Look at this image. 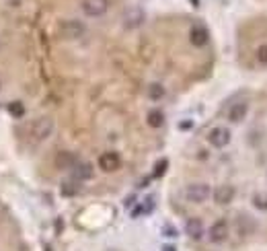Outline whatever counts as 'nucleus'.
I'll return each instance as SVG.
<instances>
[{
  "instance_id": "nucleus-1",
  "label": "nucleus",
  "mask_w": 267,
  "mask_h": 251,
  "mask_svg": "<svg viewBox=\"0 0 267 251\" xmlns=\"http://www.w3.org/2000/svg\"><path fill=\"white\" fill-rule=\"evenodd\" d=\"M58 33H60L62 39H81L86 33V27L84 23L76 21V19H66L58 27Z\"/></svg>"
},
{
  "instance_id": "nucleus-2",
  "label": "nucleus",
  "mask_w": 267,
  "mask_h": 251,
  "mask_svg": "<svg viewBox=\"0 0 267 251\" xmlns=\"http://www.w3.org/2000/svg\"><path fill=\"white\" fill-rule=\"evenodd\" d=\"M54 132V119L52 117H37L31 124V136L37 140V142H43L52 136Z\"/></svg>"
},
{
  "instance_id": "nucleus-3",
  "label": "nucleus",
  "mask_w": 267,
  "mask_h": 251,
  "mask_svg": "<svg viewBox=\"0 0 267 251\" xmlns=\"http://www.w3.org/2000/svg\"><path fill=\"white\" fill-rule=\"evenodd\" d=\"M212 196V187L207 183H191L185 187V198L193 204H204Z\"/></svg>"
},
{
  "instance_id": "nucleus-4",
  "label": "nucleus",
  "mask_w": 267,
  "mask_h": 251,
  "mask_svg": "<svg viewBox=\"0 0 267 251\" xmlns=\"http://www.w3.org/2000/svg\"><path fill=\"white\" fill-rule=\"evenodd\" d=\"M230 130L228 128H224V126H216L210 130V134H207V142H210L214 148H224L226 144L230 142Z\"/></svg>"
},
{
  "instance_id": "nucleus-5",
  "label": "nucleus",
  "mask_w": 267,
  "mask_h": 251,
  "mask_svg": "<svg viewBox=\"0 0 267 251\" xmlns=\"http://www.w3.org/2000/svg\"><path fill=\"white\" fill-rule=\"evenodd\" d=\"M81 8L86 17H101L109 8V0H82Z\"/></svg>"
},
{
  "instance_id": "nucleus-6",
  "label": "nucleus",
  "mask_w": 267,
  "mask_h": 251,
  "mask_svg": "<svg viewBox=\"0 0 267 251\" xmlns=\"http://www.w3.org/2000/svg\"><path fill=\"white\" fill-rule=\"evenodd\" d=\"M122 167V157L113 153V150H109V153H103L101 157H99V169L105 173H113L117 171V169Z\"/></svg>"
},
{
  "instance_id": "nucleus-7",
  "label": "nucleus",
  "mask_w": 267,
  "mask_h": 251,
  "mask_svg": "<svg viewBox=\"0 0 267 251\" xmlns=\"http://www.w3.org/2000/svg\"><path fill=\"white\" fill-rule=\"evenodd\" d=\"M144 19H146V15L140 6H130L123 13V27L125 29H138L144 23Z\"/></svg>"
},
{
  "instance_id": "nucleus-8",
  "label": "nucleus",
  "mask_w": 267,
  "mask_h": 251,
  "mask_svg": "<svg viewBox=\"0 0 267 251\" xmlns=\"http://www.w3.org/2000/svg\"><path fill=\"white\" fill-rule=\"evenodd\" d=\"M76 163H78V159L70 150H62V153H58L54 159V165H56V169H60V171H72Z\"/></svg>"
},
{
  "instance_id": "nucleus-9",
  "label": "nucleus",
  "mask_w": 267,
  "mask_h": 251,
  "mask_svg": "<svg viewBox=\"0 0 267 251\" xmlns=\"http://www.w3.org/2000/svg\"><path fill=\"white\" fill-rule=\"evenodd\" d=\"M228 230H230L228 223H226L224 218H218L210 227V241H212V243H222V241L228 239Z\"/></svg>"
},
{
  "instance_id": "nucleus-10",
  "label": "nucleus",
  "mask_w": 267,
  "mask_h": 251,
  "mask_svg": "<svg viewBox=\"0 0 267 251\" xmlns=\"http://www.w3.org/2000/svg\"><path fill=\"white\" fill-rule=\"evenodd\" d=\"M234 187L232 185H218L212 192V196H214V202L216 204H220V206H226V204H230L232 200H234Z\"/></svg>"
},
{
  "instance_id": "nucleus-11",
  "label": "nucleus",
  "mask_w": 267,
  "mask_h": 251,
  "mask_svg": "<svg viewBox=\"0 0 267 251\" xmlns=\"http://www.w3.org/2000/svg\"><path fill=\"white\" fill-rule=\"evenodd\" d=\"M189 42L195 46V47H204L207 42H210V33L204 25H193L191 31H189Z\"/></svg>"
},
{
  "instance_id": "nucleus-12",
  "label": "nucleus",
  "mask_w": 267,
  "mask_h": 251,
  "mask_svg": "<svg viewBox=\"0 0 267 251\" xmlns=\"http://www.w3.org/2000/svg\"><path fill=\"white\" fill-rule=\"evenodd\" d=\"M185 235L193 241H200L204 237V223L200 218H187L185 220Z\"/></svg>"
},
{
  "instance_id": "nucleus-13",
  "label": "nucleus",
  "mask_w": 267,
  "mask_h": 251,
  "mask_svg": "<svg viewBox=\"0 0 267 251\" xmlns=\"http://www.w3.org/2000/svg\"><path fill=\"white\" fill-rule=\"evenodd\" d=\"M93 175H95V169L91 163H81V160H78L76 167L72 169V177L76 182H86V179H91Z\"/></svg>"
},
{
  "instance_id": "nucleus-14",
  "label": "nucleus",
  "mask_w": 267,
  "mask_h": 251,
  "mask_svg": "<svg viewBox=\"0 0 267 251\" xmlns=\"http://www.w3.org/2000/svg\"><path fill=\"white\" fill-rule=\"evenodd\" d=\"M246 112H249V103L239 101V103H234L228 109V119H230L232 124H239V122H243V119L246 117Z\"/></svg>"
},
{
  "instance_id": "nucleus-15",
  "label": "nucleus",
  "mask_w": 267,
  "mask_h": 251,
  "mask_svg": "<svg viewBox=\"0 0 267 251\" xmlns=\"http://www.w3.org/2000/svg\"><path fill=\"white\" fill-rule=\"evenodd\" d=\"M164 124V114L161 109H152L150 114H148V126L150 128H161Z\"/></svg>"
},
{
  "instance_id": "nucleus-16",
  "label": "nucleus",
  "mask_w": 267,
  "mask_h": 251,
  "mask_svg": "<svg viewBox=\"0 0 267 251\" xmlns=\"http://www.w3.org/2000/svg\"><path fill=\"white\" fill-rule=\"evenodd\" d=\"M148 97H150L152 101H161V99L164 97V87L161 83H152L150 87H148Z\"/></svg>"
},
{
  "instance_id": "nucleus-17",
  "label": "nucleus",
  "mask_w": 267,
  "mask_h": 251,
  "mask_svg": "<svg viewBox=\"0 0 267 251\" xmlns=\"http://www.w3.org/2000/svg\"><path fill=\"white\" fill-rule=\"evenodd\" d=\"M78 183H81V182H76V179H74V182H64L62 183V194L64 196H76L78 192H81V185H78Z\"/></svg>"
},
{
  "instance_id": "nucleus-18",
  "label": "nucleus",
  "mask_w": 267,
  "mask_h": 251,
  "mask_svg": "<svg viewBox=\"0 0 267 251\" xmlns=\"http://www.w3.org/2000/svg\"><path fill=\"white\" fill-rule=\"evenodd\" d=\"M144 202H146V204L138 206V208L134 210V212H132V216H134V218H138L140 214H148V212H152V208H154V200H152V198H148V200H144Z\"/></svg>"
},
{
  "instance_id": "nucleus-19",
  "label": "nucleus",
  "mask_w": 267,
  "mask_h": 251,
  "mask_svg": "<svg viewBox=\"0 0 267 251\" xmlns=\"http://www.w3.org/2000/svg\"><path fill=\"white\" fill-rule=\"evenodd\" d=\"M8 114H11L13 117H23V115H25V105H23L21 101L8 103Z\"/></svg>"
},
{
  "instance_id": "nucleus-20",
  "label": "nucleus",
  "mask_w": 267,
  "mask_h": 251,
  "mask_svg": "<svg viewBox=\"0 0 267 251\" xmlns=\"http://www.w3.org/2000/svg\"><path fill=\"white\" fill-rule=\"evenodd\" d=\"M166 167H169V160L166 159H161L158 163L154 165V171H152V177L154 179H158V177H163L164 173H166Z\"/></svg>"
},
{
  "instance_id": "nucleus-21",
  "label": "nucleus",
  "mask_w": 267,
  "mask_h": 251,
  "mask_svg": "<svg viewBox=\"0 0 267 251\" xmlns=\"http://www.w3.org/2000/svg\"><path fill=\"white\" fill-rule=\"evenodd\" d=\"M253 206L257 210H265L267 212V194H255L253 196Z\"/></svg>"
},
{
  "instance_id": "nucleus-22",
  "label": "nucleus",
  "mask_w": 267,
  "mask_h": 251,
  "mask_svg": "<svg viewBox=\"0 0 267 251\" xmlns=\"http://www.w3.org/2000/svg\"><path fill=\"white\" fill-rule=\"evenodd\" d=\"M255 58H257V62H259L261 66H267V46H259V47H257Z\"/></svg>"
},
{
  "instance_id": "nucleus-23",
  "label": "nucleus",
  "mask_w": 267,
  "mask_h": 251,
  "mask_svg": "<svg viewBox=\"0 0 267 251\" xmlns=\"http://www.w3.org/2000/svg\"><path fill=\"white\" fill-rule=\"evenodd\" d=\"M179 233H177L175 227H164V237H177Z\"/></svg>"
},
{
  "instance_id": "nucleus-24",
  "label": "nucleus",
  "mask_w": 267,
  "mask_h": 251,
  "mask_svg": "<svg viewBox=\"0 0 267 251\" xmlns=\"http://www.w3.org/2000/svg\"><path fill=\"white\" fill-rule=\"evenodd\" d=\"M191 126H193V122H183V124H181V128H183V130H187V128H191Z\"/></svg>"
},
{
  "instance_id": "nucleus-25",
  "label": "nucleus",
  "mask_w": 267,
  "mask_h": 251,
  "mask_svg": "<svg viewBox=\"0 0 267 251\" xmlns=\"http://www.w3.org/2000/svg\"><path fill=\"white\" fill-rule=\"evenodd\" d=\"M163 251H177L173 245H166V247H163Z\"/></svg>"
},
{
  "instance_id": "nucleus-26",
  "label": "nucleus",
  "mask_w": 267,
  "mask_h": 251,
  "mask_svg": "<svg viewBox=\"0 0 267 251\" xmlns=\"http://www.w3.org/2000/svg\"><path fill=\"white\" fill-rule=\"evenodd\" d=\"M191 2H193V6H200V4H197V0H191Z\"/></svg>"
},
{
  "instance_id": "nucleus-27",
  "label": "nucleus",
  "mask_w": 267,
  "mask_h": 251,
  "mask_svg": "<svg viewBox=\"0 0 267 251\" xmlns=\"http://www.w3.org/2000/svg\"><path fill=\"white\" fill-rule=\"evenodd\" d=\"M0 87H2V85H0Z\"/></svg>"
}]
</instances>
